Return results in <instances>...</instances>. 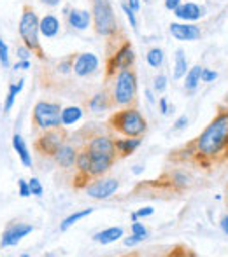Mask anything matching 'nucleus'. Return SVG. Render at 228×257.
<instances>
[{"label":"nucleus","mask_w":228,"mask_h":257,"mask_svg":"<svg viewBox=\"0 0 228 257\" xmlns=\"http://www.w3.org/2000/svg\"><path fill=\"white\" fill-rule=\"evenodd\" d=\"M68 14V23L70 27L78 28V30H85L90 27V21H92V14L85 9H72Z\"/></svg>","instance_id":"dca6fc26"},{"label":"nucleus","mask_w":228,"mask_h":257,"mask_svg":"<svg viewBox=\"0 0 228 257\" xmlns=\"http://www.w3.org/2000/svg\"><path fill=\"white\" fill-rule=\"evenodd\" d=\"M172 182L174 184H177V186H188V177L184 175V173H179V172H176V173H172Z\"/></svg>","instance_id":"c9c22d12"},{"label":"nucleus","mask_w":228,"mask_h":257,"mask_svg":"<svg viewBox=\"0 0 228 257\" xmlns=\"http://www.w3.org/2000/svg\"><path fill=\"white\" fill-rule=\"evenodd\" d=\"M0 63L4 65V68L9 67V54H7V46L6 42L0 39Z\"/></svg>","instance_id":"473e14b6"},{"label":"nucleus","mask_w":228,"mask_h":257,"mask_svg":"<svg viewBox=\"0 0 228 257\" xmlns=\"http://www.w3.org/2000/svg\"><path fill=\"white\" fill-rule=\"evenodd\" d=\"M99 68V58L93 53H81L75 56L74 61V74L79 77H86V75H92L93 72H97Z\"/></svg>","instance_id":"9b49d317"},{"label":"nucleus","mask_w":228,"mask_h":257,"mask_svg":"<svg viewBox=\"0 0 228 257\" xmlns=\"http://www.w3.org/2000/svg\"><path fill=\"white\" fill-rule=\"evenodd\" d=\"M75 165H78V170L81 173H88L90 175V165H92V156H90V151L85 149L83 153L78 154V161H75ZM92 177V175H90Z\"/></svg>","instance_id":"cd10ccee"},{"label":"nucleus","mask_w":228,"mask_h":257,"mask_svg":"<svg viewBox=\"0 0 228 257\" xmlns=\"http://www.w3.org/2000/svg\"><path fill=\"white\" fill-rule=\"evenodd\" d=\"M88 149V147H86ZM90 156H92V165H90V175L92 177H99L102 173H106L107 170L111 168V165L114 163V156L109 154H100V153H92L90 151Z\"/></svg>","instance_id":"ddd939ff"},{"label":"nucleus","mask_w":228,"mask_h":257,"mask_svg":"<svg viewBox=\"0 0 228 257\" xmlns=\"http://www.w3.org/2000/svg\"><path fill=\"white\" fill-rule=\"evenodd\" d=\"M181 0H165V7H167L169 11H174L176 7H179L181 6Z\"/></svg>","instance_id":"79ce46f5"},{"label":"nucleus","mask_w":228,"mask_h":257,"mask_svg":"<svg viewBox=\"0 0 228 257\" xmlns=\"http://www.w3.org/2000/svg\"><path fill=\"white\" fill-rule=\"evenodd\" d=\"M153 88L157 93H164L165 88H167V77L165 75H157L153 81Z\"/></svg>","instance_id":"c756f323"},{"label":"nucleus","mask_w":228,"mask_h":257,"mask_svg":"<svg viewBox=\"0 0 228 257\" xmlns=\"http://www.w3.org/2000/svg\"><path fill=\"white\" fill-rule=\"evenodd\" d=\"M218 79V72L209 70V68H202V82H212Z\"/></svg>","instance_id":"f704fd0d"},{"label":"nucleus","mask_w":228,"mask_h":257,"mask_svg":"<svg viewBox=\"0 0 228 257\" xmlns=\"http://www.w3.org/2000/svg\"><path fill=\"white\" fill-rule=\"evenodd\" d=\"M58 32H60V21H58V18L53 16V14H46L41 20V34L44 37L51 39L55 37Z\"/></svg>","instance_id":"6ab92c4d"},{"label":"nucleus","mask_w":228,"mask_h":257,"mask_svg":"<svg viewBox=\"0 0 228 257\" xmlns=\"http://www.w3.org/2000/svg\"><path fill=\"white\" fill-rule=\"evenodd\" d=\"M18 187H20V196L21 198H28L30 196V186H28L25 180H18Z\"/></svg>","instance_id":"e433bc0d"},{"label":"nucleus","mask_w":228,"mask_h":257,"mask_svg":"<svg viewBox=\"0 0 228 257\" xmlns=\"http://www.w3.org/2000/svg\"><path fill=\"white\" fill-rule=\"evenodd\" d=\"M121 9L125 11L126 18H128V20H130V25H132L133 28H137V18H135V11H133L132 7H130L126 2H123V4H121Z\"/></svg>","instance_id":"7c9ffc66"},{"label":"nucleus","mask_w":228,"mask_h":257,"mask_svg":"<svg viewBox=\"0 0 228 257\" xmlns=\"http://www.w3.org/2000/svg\"><path fill=\"white\" fill-rule=\"evenodd\" d=\"M174 14H176V18H179V20L195 21V20H198V18L204 16V9L193 2H184V4H181L179 7L174 9Z\"/></svg>","instance_id":"4468645a"},{"label":"nucleus","mask_w":228,"mask_h":257,"mask_svg":"<svg viewBox=\"0 0 228 257\" xmlns=\"http://www.w3.org/2000/svg\"><path fill=\"white\" fill-rule=\"evenodd\" d=\"M147 63L151 65L153 68H158L162 63H164V51L160 48H153L147 51Z\"/></svg>","instance_id":"c85d7f7f"},{"label":"nucleus","mask_w":228,"mask_h":257,"mask_svg":"<svg viewBox=\"0 0 228 257\" xmlns=\"http://www.w3.org/2000/svg\"><path fill=\"white\" fill-rule=\"evenodd\" d=\"M118 187L119 182L116 179H102L86 186V194L90 198H95V200H107L118 191Z\"/></svg>","instance_id":"1a4fd4ad"},{"label":"nucleus","mask_w":228,"mask_h":257,"mask_svg":"<svg viewBox=\"0 0 228 257\" xmlns=\"http://www.w3.org/2000/svg\"><path fill=\"white\" fill-rule=\"evenodd\" d=\"M142 172H144L142 166H135V168H133V173H142Z\"/></svg>","instance_id":"09e8293b"},{"label":"nucleus","mask_w":228,"mask_h":257,"mask_svg":"<svg viewBox=\"0 0 228 257\" xmlns=\"http://www.w3.org/2000/svg\"><path fill=\"white\" fill-rule=\"evenodd\" d=\"M109 126L125 137H140L147 130L146 119L135 108H125L113 114L109 119Z\"/></svg>","instance_id":"7ed1b4c3"},{"label":"nucleus","mask_w":228,"mask_h":257,"mask_svg":"<svg viewBox=\"0 0 228 257\" xmlns=\"http://www.w3.org/2000/svg\"><path fill=\"white\" fill-rule=\"evenodd\" d=\"M226 144H228V114H221L198 137L197 151L202 156H214Z\"/></svg>","instance_id":"f257e3e1"},{"label":"nucleus","mask_w":228,"mask_h":257,"mask_svg":"<svg viewBox=\"0 0 228 257\" xmlns=\"http://www.w3.org/2000/svg\"><path fill=\"white\" fill-rule=\"evenodd\" d=\"M132 233L137 234V236H140V238H144V240H146V236H147V229L140 222H137V220L132 224Z\"/></svg>","instance_id":"72a5a7b5"},{"label":"nucleus","mask_w":228,"mask_h":257,"mask_svg":"<svg viewBox=\"0 0 228 257\" xmlns=\"http://www.w3.org/2000/svg\"><path fill=\"white\" fill-rule=\"evenodd\" d=\"M32 231H34V227H32L30 224H23V222L11 224L2 233V247H14V245L20 243L27 234H30Z\"/></svg>","instance_id":"9d476101"},{"label":"nucleus","mask_w":228,"mask_h":257,"mask_svg":"<svg viewBox=\"0 0 228 257\" xmlns=\"http://www.w3.org/2000/svg\"><path fill=\"white\" fill-rule=\"evenodd\" d=\"M109 107H111V102L106 93H97V95L90 100V108H92L93 112H104Z\"/></svg>","instance_id":"393cba45"},{"label":"nucleus","mask_w":228,"mask_h":257,"mask_svg":"<svg viewBox=\"0 0 228 257\" xmlns=\"http://www.w3.org/2000/svg\"><path fill=\"white\" fill-rule=\"evenodd\" d=\"M221 229H223V233L228 234V217H223L221 219Z\"/></svg>","instance_id":"49530a36"},{"label":"nucleus","mask_w":228,"mask_h":257,"mask_svg":"<svg viewBox=\"0 0 228 257\" xmlns=\"http://www.w3.org/2000/svg\"><path fill=\"white\" fill-rule=\"evenodd\" d=\"M55 159L60 166L70 168V166H74V163L78 161V153H75V149L72 146H65L63 144V146L58 149V153L55 154Z\"/></svg>","instance_id":"f3484780"},{"label":"nucleus","mask_w":228,"mask_h":257,"mask_svg":"<svg viewBox=\"0 0 228 257\" xmlns=\"http://www.w3.org/2000/svg\"><path fill=\"white\" fill-rule=\"evenodd\" d=\"M158 105H160V112L162 114H169V105H167V100L165 98H160V102H158Z\"/></svg>","instance_id":"37998d69"},{"label":"nucleus","mask_w":228,"mask_h":257,"mask_svg":"<svg viewBox=\"0 0 228 257\" xmlns=\"http://www.w3.org/2000/svg\"><path fill=\"white\" fill-rule=\"evenodd\" d=\"M30 67V63H28L27 60H23V61H18L16 65H14V70H23V68H28Z\"/></svg>","instance_id":"c03bdc74"},{"label":"nucleus","mask_w":228,"mask_h":257,"mask_svg":"<svg viewBox=\"0 0 228 257\" xmlns=\"http://www.w3.org/2000/svg\"><path fill=\"white\" fill-rule=\"evenodd\" d=\"M34 124L39 126L42 130H49V128H58L61 124V108L58 103L51 102H39L34 107Z\"/></svg>","instance_id":"423d86ee"},{"label":"nucleus","mask_w":228,"mask_h":257,"mask_svg":"<svg viewBox=\"0 0 228 257\" xmlns=\"http://www.w3.org/2000/svg\"><path fill=\"white\" fill-rule=\"evenodd\" d=\"M202 68L200 65H195V67H191L190 70L186 72V79H184V88L188 89V91H193L195 88H197L198 84H200L202 81Z\"/></svg>","instance_id":"4be33fe9"},{"label":"nucleus","mask_w":228,"mask_h":257,"mask_svg":"<svg viewBox=\"0 0 228 257\" xmlns=\"http://www.w3.org/2000/svg\"><path fill=\"white\" fill-rule=\"evenodd\" d=\"M20 37L23 41V44L32 51V54L44 60V51H42L41 41H39V32H41V21H39L37 14H35L32 6H23V13H21L20 20Z\"/></svg>","instance_id":"f03ea898"},{"label":"nucleus","mask_w":228,"mask_h":257,"mask_svg":"<svg viewBox=\"0 0 228 257\" xmlns=\"http://www.w3.org/2000/svg\"><path fill=\"white\" fill-rule=\"evenodd\" d=\"M65 137H67V133H65L60 126H58V128H49L37 139L35 149L41 154L53 156V158H55L58 149L65 144Z\"/></svg>","instance_id":"0eeeda50"},{"label":"nucleus","mask_w":228,"mask_h":257,"mask_svg":"<svg viewBox=\"0 0 228 257\" xmlns=\"http://www.w3.org/2000/svg\"><path fill=\"white\" fill-rule=\"evenodd\" d=\"M121 236H123L121 227H109V229H104V231H100V233H97L95 236H93V240H95L97 243L109 245V243L118 241Z\"/></svg>","instance_id":"aec40b11"},{"label":"nucleus","mask_w":228,"mask_h":257,"mask_svg":"<svg viewBox=\"0 0 228 257\" xmlns=\"http://www.w3.org/2000/svg\"><path fill=\"white\" fill-rule=\"evenodd\" d=\"M140 241H144V238L137 236V234H132L130 238H125V247H133V245L140 243Z\"/></svg>","instance_id":"4c0bfd02"},{"label":"nucleus","mask_w":228,"mask_h":257,"mask_svg":"<svg viewBox=\"0 0 228 257\" xmlns=\"http://www.w3.org/2000/svg\"><path fill=\"white\" fill-rule=\"evenodd\" d=\"M32 51L30 49L27 48V46H20V48H18V58H20V60H27L28 58V54H30Z\"/></svg>","instance_id":"58836bf2"},{"label":"nucleus","mask_w":228,"mask_h":257,"mask_svg":"<svg viewBox=\"0 0 228 257\" xmlns=\"http://www.w3.org/2000/svg\"><path fill=\"white\" fill-rule=\"evenodd\" d=\"M92 212H93V208H85V210H81V212H75V213H72V215H68L67 219H65L63 222L60 224V231H67L68 227L74 226V224L78 222V220H81V219H85V217H88Z\"/></svg>","instance_id":"a878e982"},{"label":"nucleus","mask_w":228,"mask_h":257,"mask_svg":"<svg viewBox=\"0 0 228 257\" xmlns=\"http://www.w3.org/2000/svg\"><path fill=\"white\" fill-rule=\"evenodd\" d=\"M186 124H188V117H186V115H181V117L174 122V130H183Z\"/></svg>","instance_id":"a19ab883"},{"label":"nucleus","mask_w":228,"mask_h":257,"mask_svg":"<svg viewBox=\"0 0 228 257\" xmlns=\"http://www.w3.org/2000/svg\"><path fill=\"white\" fill-rule=\"evenodd\" d=\"M133 61H135V51L132 48V42L125 41L121 48H118L116 53L109 56V61H107V75H114L119 70L132 68Z\"/></svg>","instance_id":"6e6552de"},{"label":"nucleus","mask_w":228,"mask_h":257,"mask_svg":"<svg viewBox=\"0 0 228 257\" xmlns=\"http://www.w3.org/2000/svg\"><path fill=\"white\" fill-rule=\"evenodd\" d=\"M42 4H46V6H58V4L61 2V0H41Z\"/></svg>","instance_id":"de8ad7c7"},{"label":"nucleus","mask_w":228,"mask_h":257,"mask_svg":"<svg viewBox=\"0 0 228 257\" xmlns=\"http://www.w3.org/2000/svg\"><path fill=\"white\" fill-rule=\"evenodd\" d=\"M28 186H30V193L34 194V196H42V193H44V187H42V184L39 182V179H30Z\"/></svg>","instance_id":"2f4dec72"},{"label":"nucleus","mask_w":228,"mask_h":257,"mask_svg":"<svg viewBox=\"0 0 228 257\" xmlns=\"http://www.w3.org/2000/svg\"><path fill=\"white\" fill-rule=\"evenodd\" d=\"M126 4H128V6L135 11V13L140 9V0H126Z\"/></svg>","instance_id":"a18cd8bd"},{"label":"nucleus","mask_w":228,"mask_h":257,"mask_svg":"<svg viewBox=\"0 0 228 257\" xmlns=\"http://www.w3.org/2000/svg\"><path fill=\"white\" fill-rule=\"evenodd\" d=\"M171 34L174 39H177V41H197V39H200L202 32L200 28L197 27V25L193 23H171Z\"/></svg>","instance_id":"f8f14e48"},{"label":"nucleus","mask_w":228,"mask_h":257,"mask_svg":"<svg viewBox=\"0 0 228 257\" xmlns=\"http://www.w3.org/2000/svg\"><path fill=\"white\" fill-rule=\"evenodd\" d=\"M13 147L18 153V156H20L21 163H23L25 166H32V156L28 153L27 146H25V140L21 139V135H18V133H14V137H13Z\"/></svg>","instance_id":"412c9836"},{"label":"nucleus","mask_w":228,"mask_h":257,"mask_svg":"<svg viewBox=\"0 0 228 257\" xmlns=\"http://www.w3.org/2000/svg\"><path fill=\"white\" fill-rule=\"evenodd\" d=\"M23 89V79L18 81V84H9V93H7V98H6V103H4V110L9 112L14 105V100H16L18 93Z\"/></svg>","instance_id":"bb28decb"},{"label":"nucleus","mask_w":228,"mask_h":257,"mask_svg":"<svg viewBox=\"0 0 228 257\" xmlns=\"http://www.w3.org/2000/svg\"><path fill=\"white\" fill-rule=\"evenodd\" d=\"M83 117V110L79 107H67L61 110V124L72 126Z\"/></svg>","instance_id":"b1692460"},{"label":"nucleus","mask_w":228,"mask_h":257,"mask_svg":"<svg viewBox=\"0 0 228 257\" xmlns=\"http://www.w3.org/2000/svg\"><path fill=\"white\" fill-rule=\"evenodd\" d=\"M139 146H140L139 137H128V139H121V140H116L114 142L116 153H118V156H121V158L132 154Z\"/></svg>","instance_id":"a211bd4d"},{"label":"nucleus","mask_w":228,"mask_h":257,"mask_svg":"<svg viewBox=\"0 0 228 257\" xmlns=\"http://www.w3.org/2000/svg\"><path fill=\"white\" fill-rule=\"evenodd\" d=\"M93 27L99 35L111 37L118 30V20L113 9V4L109 0H93Z\"/></svg>","instance_id":"20e7f679"},{"label":"nucleus","mask_w":228,"mask_h":257,"mask_svg":"<svg viewBox=\"0 0 228 257\" xmlns=\"http://www.w3.org/2000/svg\"><path fill=\"white\" fill-rule=\"evenodd\" d=\"M153 212H155V208L153 206H146V208H140L139 212H135L137 213V217H149V215H153Z\"/></svg>","instance_id":"ea45409f"},{"label":"nucleus","mask_w":228,"mask_h":257,"mask_svg":"<svg viewBox=\"0 0 228 257\" xmlns=\"http://www.w3.org/2000/svg\"><path fill=\"white\" fill-rule=\"evenodd\" d=\"M88 151H92V153H100V154H109L116 158L114 142L109 137H95V139L88 144Z\"/></svg>","instance_id":"2eb2a0df"},{"label":"nucleus","mask_w":228,"mask_h":257,"mask_svg":"<svg viewBox=\"0 0 228 257\" xmlns=\"http://www.w3.org/2000/svg\"><path fill=\"white\" fill-rule=\"evenodd\" d=\"M188 72V60L184 56V51L183 49H177L176 51V63H174V74L172 77L174 79H181L184 77Z\"/></svg>","instance_id":"5701e85b"},{"label":"nucleus","mask_w":228,"mask_h":257,"mask_svg":"<svg viewBox=\"0 0 228 257\" xmlns=\"http://www.w3.org/2000/svg\"><path fill=\"white\" fill-rule=\"evenodd\" d=\"M137 93V75L132 68L119 70L116 75L114 84V103L118 105H130L135 100Z\"/></svg>","instance_id":"39448f33"}]
</instances>
